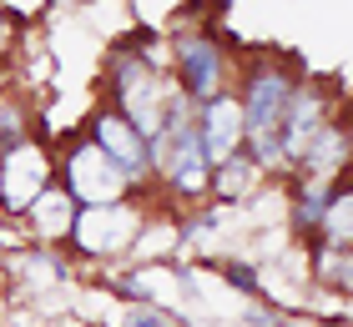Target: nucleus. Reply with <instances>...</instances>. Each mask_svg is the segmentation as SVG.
Segmentation results:
<instances>
[{
	"label": "nucleus",
	"mask_w": 353,
	"mask_h": 327,
	"mask_svg": "<svg viewBox=\"0 0 353 327\" xmlns=\"http://www.w3.org/2000/svg\"><path fill=\"white\" fill-rule=\"evenodd\" d=\"M293 76L278 71V65H263V71L248 76L243 96V151L258 161V171H283V151H278V126H283V111L293 101Z\"/></svg>",
	"instance_id": "f257e3e1"
},
{
	"label": "nucleus",
	"mask_w": 353,
	"mask_h": 327,
	"mask_svg": "<svg viewBox=\"0 0 353 327\" xmlns=\"http://www.w3.org/2000/svg\"><path fill=\"white\" fill-rule=\"evenodd\" d=\"M111 91H117V116H126L141 136H162V126H167V106H172V86H167V76L157 71V65L147 56H137V51H126L117 65H111Z\"/></svg>",
	"instance_id": "f03ea898"
},
{
	"label": "nucleus",
	"mask_w": 353,
	"mask_h": 327,
	"mask_svg": "<svg viewBox=\"0 0 353 327\" xmlns=\"http://www.w3.org/2000/svg\"><path fill=\"white\" fill-rule=\"evenodd\" d=\"M141 217L137 207L126 202H111V207H76V222H71V247L86 252V257H117V252H132L141 242Z\"/></svg>",
	"instance_id": "7ed1b4c3"
},
{
	"label": "nucleus",
	"mask_w": 353,
	"mask_h": 327,
	"mask_svg": "<svg viewBox=\"0 0 353 327\" xmlns=\"http://www.w3.org/2000/svg\"><path fill=\"white\" fill-rule=\"evenodd\" d=\"M61 187L71 191L76 207H111V202H126L132 176H126L96 141H81V146L66 156V182H61Z\"/></svg>",
	"instance_id": "20e7f679"
},
{
	"label": "nucleus",
	"mask_w": 353,
	"mask_h": 327,
	"mask_svg": "<svg viewBox=\"0 0 353 327\" xmlns=\"http://www.w3.org/2000/svg\"><path fill=\"white\" fill-rule=\"evenodd\" d=\"M51 187V156L36 141H21L10 151H0V211H21Z\"/></svg>",
	"instance_id": "39448f33"
},
{
	"label": "nucleus",
	"mask_w": 353,
	"mask_h": 327,
	"mask_svg": "<svg viewBox=\"0 0 353 327\" xmlns=\"http://www.w3.org/2000/svg\"><path fill=\"white\" fill-rule=\"evenodd\" d=\"M328 96L323 86H298L293 101H288L283 111V126H278V151H283V167H293V161H303V151L328 131Z\"/></svg>",
	"instance_id": "423d86ee"
},
{
	"label": "nucleus",
	"mask_w": 353,
	"mask_h": 327,
	"mask_svg": "<svg viewBox=\"0 0 353 327\" xmlns=\"http://www.w3.org/2000/svg\"><path fill=\"white\" fill-rule=\"evenodd\" d=\"M176 76H182V96L192 106L222 96V76H228V61L212 45V36H176Z\"/></svg>",
	"instance_id": "0eeeda50"
},
{
	"label": "nucleus",
	"mask_w": 353,
	"mask_h": 327,
	"mask_svg": "<svg viewBox=\"0 0 353 327\" xmlns=\"http://www.w3.org/2000/svg\"><path fill=\"white\" fill-rule=\"evenodd\" d=\"M197 141H202V151H207L212 167L243 151V106H237L232 91H222V96L197 106Z\"/></svg>",
	"instance_id": "6e6552de"
},
{
	"label": "nucleus",
	"mask_w": 353,
	"mask_h": 327,
	"mask_svg": "<svg viewBox=\"0 0 353 327\" xmlns=\"http://www.w3.org/2000/svg\"><path fill=\"white\" fill-rule=\"evenodd\" d=\"M91 141L101 146V151L117 161L126 176H132V182H141V176L152 171V161H147V136H141L126 116H117V111H101V116L91 121Z\"/></svg>",
	"instance_id": "1a4fd4ad"
},
{
	"label": "nucleus",
	"mask_w": 353,
	"mask_h": 327,
	"mask_svg": "<svg viewBox=\"0 0 353 327\" xmlns=\"http://www.w3.org/2000/svg\"><path fill=\"white\" fill-rule=\"evenodd\" d=\"M26 217H30V232H36L46 247H51V242H66L71 237V222H76V202H71V191L66 187H46L36 202L26 207Z\"/></svg>",
	"instance_id": "9d476101"
},
{
	"label": "nucleus",
	"mask_w": 353,
	"mask_h": 327,
	"mask_svg": "<svg viewBox=\"0 0 353 327\" xmlns=\"http://www.w3.org/2000/svg\"><path fill=\"white\" fill-rule=\"evenodd\" d=\"M343 167H348V126L328 121V131L303 151V171H308L313 182H339Z\"/></svg>",
	"instance_id": "9b49d317"
},
{
	"label": "nucleus",
	"mask_w": 353,
	"mask_h": 327,
	"mask_svg": "<svg viewBox=\"0 0 353 327\" xmlns=\"http://www.w3.org/2000/svg\"><path fill=\"white\" fill-rule=\"evenodd\" d=\"M258 161H252L248 151H237V156H228V161H217L212 167V187L207 191H217L222 202H243V196H252V187H258Z\"/></svg>",
	"instance_id": "f8f14e48"
},
{
	"label": "nucleus",
	"mask_w": 353,
	"mask_h": 327,
	"mask_svg": "<svg viewBox=\"0 0 353 327\" xmlns=\"http://www.w3.org/2000/svg\"><path fill=\"white\" fill-rule=\"evenodd\" d=\"M313 277H318V287H333L343 297V292L353 287V247H318L313 252Z\"/></svg>",
	"instance_id": "ddd939ff"
},
{
	"label": "nucleus",
	"mask_w": 353,
	"mask_h": 327,
	"mask_svg": "<svg viewBox=\"0 0 353 327\" xmlns=\"http://www.w3.org/2000/svg\"><path fill=\"white\" fill-rule=\"evenodd\" d=\"M15 272L26 277V287H30V292H51V287L66 282V267H61V257H56V252H46V247L21 252V257H15Z\"/></svg>",
	"instance_id": "4468645a"
},
{
	"label": "nucleus",
	"mask_w": 353,
	"mask_h": 327,
	"mask_svg": "<svg viewBox=\"0 0 353 327\" xmlns=\"http://www.w3.org/2000/svg\"><path fill=\"white\" fill-rule=\"evenodd\" d=\"M343 182V176H339ZM339 182H313L308 176V187L298 191V202H293V226L303 237H318V222H323V211H328V196H333V187Z\"/></svg>",
	"instance_id": "2eb2a0df"
},
{
	"label": "nucleus",
	"mask_w": 353,
	"mask_h": 327,
	"mask_svg": "<svg viewBox=\"0 0 353 327\" xmlns=\"http://www.w3.org/2000/svg\"><path fill=\"white\" fill-rule=\"evenodd\" d=\"M21 141H26V111L15 101H0V151H10Z\"/></svg>",
	"instance_id": "dca6fc26"
}]
</instances>
